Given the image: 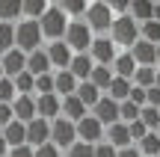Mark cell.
<instances>
[{"instance_id": "cell-1", "label": "cell", "mask_w": 160, "mask_h": 157, "mask_svg": "<svg viewBox=\"0 0 160 157\" xmlns=\"http://www.w3.org/2000/svg\"><path fill=\"white\" fill-rule=\"evenodd\" d=\"M65 27H68V18L59 12L57 3L48 6V12L39 18V30H42V39H51V42H59L65 36Z\"/></svg>"}, {"instance_id": "cell-2", "label": "cell", "mask_w": 160, "mask_h": 157, "mask_svg": "<svg viewBox=\"0 0 160 157\" xmlns=\"http://www.w3.org/2000/svg\"><path fill=\"white\" fill-rule=\"evenodd\" d=\"M110 42H113V45H122L125 51H131V47L139 42V24L131 21L128 15L113 18V27H110Z\"/></svg>"}, {"instance_id": "cell-3", "label": "cell", "mask_w": 160, "mask_h": 157, "mask_svg": "<svg viewBox=\"0 0 160 157\" xmlns=\"http://www.w3.org/2000/svg\"><path fill=\"white\" fill-rule=\"evenodd\" d=\"M15 47L21 53H33L42 47V30H39V21H18L15 24Z\"/></svg>"}, {"instance_id": "cell-4", "label": "cell", "mask_w": 160, "mask_h": 157, "mask_svg": "<svg viewBox=\"0 0 160 157\" xmlns=\"http://www.w3.org/2000/svg\"><path fill=\"white\" fill-rule=\"evenodd\" d=\"M83 24L92 30V36L110 33V27H113V12H110V6L107 3H89L86 6V15H83Z\"/></svg>"}, {"instance_id": "cell-5", "label": "cell", "mask_w": 160, "mask_h": 157, "mask_svg": "<svg viewBox=\"0 0 160 157\" xmlns=\"http://www.w3.org/2000/svg\"><path fill=\"white\" fill-rule=\"evenodd\" d=\"M92 30L86 27L83 21H68V27H65V36H62V42L68 45V51L71 53H86L89 51V45H92Z\"/></svg>"}, {"instance_id": "cell-6", "label": "cell", "mask_w": 160, "mask_h": 157, "mask_svg": "<svg viewBox=\"0 0 160 157\" xmlns=\"http://www.w3.org/2000/svg\"><path fill=\"white\" fill-rule=\"evenodd\" d=\"M77 142V134H74V125L68 119H53L51 122V145L53 148H71Z\"/></svg>"}, {"instance_id": "cell-7", "label": "cell", "mask_w": 160, "mask_h": 157, "mask_svg": "<svg viewBox=\"0 0 160 157\" xmlns=\"http://www.w3.org/2000/svg\"><path fill=\"white\" fill-rule=\"evenodd\" d=\"M86 53H89V59H92L95 65H107V68H110V65H113V59H116V53H119V51H116V45H113L110 39H104V36H95V39H92V45H89V51H86Z\"/></svg>"}, {"instance_id": "cell-8", "label": "cell", "mask_w": 160, "mask_h": 157, "mask_svg": "<svg viewBox=\"0 0 160 157\" xmlns=\"http://www.w3.org/2000/svg\"><path fill=\"white\" fill-rule=\"evenodd\" d=\"M74 134H77V142H86V145H98V142H104V128L98 119L92 116H83L80 122L74 125Z\"/></svg>"}, {"instance_id": "cell-9", "label": "cell", "mask_w": 160, "mask_h": 157, "mask_svg": "<svg viewBox=\"0 0 160 157\" xmlns=\"http://www.w3.org/2000/svg\"><path fill=\"white\" fill-rule=\"evenodd\" d=\"M89 116L98 119V122H101V128H110V125L119 122V104H116L113 98H107V95H101V98H98V104L89 110Z\"/></svg>"}, {"instance_id": "cell-10", "label": "cell", "mask_w": 160, "mask_h": 157, "mask_svg": "<svg viewBox=\"0 0 160 157\" xmlns=\"http://www.w3.org/2000/svg\"><path fill=\"white\" fill-rule=\"evenodd\" d=\"M24 130H27L30 148H42V145L51 142V122H45V119H33L30 125H24Z\"/></svg>"}, {"instance_id": "cell-11", "label": "cell", "mask_w": 160, "mask_h": 157, "mask_svg": "<svg viewBox=\"0 0 160 157\" xmlns=\"http://www.w3.org/2000/svg\"><path fill=\"white\" fill-rule=\"evenodd\" d=\"M45 53H48V62H51L53 71H65V68H68V62H71V56H74L62 39H59V42H51V45L45 47Z\"/></svg>"}, {"instance_id": "cell-12", "label": "cell", "mask_w": 160, "mask_h": 157, "mask_svg": "<svg viewBox=\"0 0 160 157\" xmlns=\"http://www.w3.org/2000/svg\"><path fill=\"white\" fill-rule=\"evenodd\" d=\"M24 65H27V53H21L18 47H12V51H6L3 56H0L3 77H9V80H15L18 74H24Z\"/></svg>"}, {"instance_id": "cell-13", "label": "cell", "mask_w": 160, "mask_h": 157, "mask_svg": "<svg viewBox=\"0 0 160 157\" xmlns=\"http://www.w3.org/2000/svg\"><path fill=\"white\" fill-rule=\"evenodd\" d=\"M12 119L21 122V125H30L36 119V98L33 95H18L12 101Z\"/></svg>"}, {"instance_id": "cell-14", "label": "cell", "mask_w": 160, "mask_h": 157, "mask_svg": "<svg viewBox=\"0 0 160 157\" xmlns=\"http://www.w3.org/2000/svg\"><path fill=\"white\" fill-rule=\"evenodd\" d=\"M157 45H148V42H142L139 39L137 45L131 47V56H133V62H137V68H154L157 65V51H154Z\"/></svg>"}, {"instance_id": "cell-15", "label": "cell", "mask_w": 160, "mask_h": 157, "mask_svg": "<svg viewBox=\"0 0 160 157\" xmlns=\"http://www.w3.org/2000/svg\"><path fill=\"white\" fill-rule=\"evenodd\" d=\"M24 71H27L30 77H42V74H51V62H48V53L45 47H39V51L27 53V65H24Z\"/></svg>"}, {"instance_id": "cell-16", "label": "cell", "mask_w": 160, "mask_h": 157, "mask_svg": "<svg viewBox=\"0 0 160 157\" xmlns=\"http://www.w3.org/2000/svg\"><path fill=\"white\" fill-rule=\"evenodd\" d=\"M92 68H95V62L89 59V53H74L71 56V62H68V74L74 77L77 83H83V80H89V74H92Z\"/></svg>"}, {"instance_id": "cell-17", "label": "cell", "mask_w": 160, "mask_h": 157, "mask_svg": "<svg viewBox=\"0 0 160 157\" xmlns=\"http://www.w3.org/2000/svg\"><path fill=\"white\" fill-rule=\"evenodd\" d=\"M36 119H45V122L59 119V98L57 95H39L36 98Z\"/></svg>"}, {"instance_id": "cell-18", "label": "cell", "mask_w": 160, "mask_h": 157, "mask_svg": "<svg viewBox=\"0 0 160 157\" xmlns=\"http://www.w3.org/2000/svg\"><path fill=\"white\" fill-rule=\"evenodd\" d=\"M0 136H3L6 148H21V145H27V130H24V125L15 122V119H12V122L0 130Z\"/></svg>"}, {"instance_id": "cell-19", "label": "cell", "mask_w": 160, "mask_h": 157, "mask_svg": "<svg viewBox=\"0 0 160 157\" xmlns=\"http://www.w3.org/2000/svg\"><path fill=\"white\" fill-rule=\"evenodd\" d=\"M104 142H107V145H113L116 151H119V148H128V145H131V136H128V125L116 122V125H110V128H104Z\"/></svg>"}, {"instance_id": "cell-20", "label": "cell", "mask_w": 160, "mask_h": 157, "mask_svg": "<svg viewBox=\"0 0 160 157\" xmlns=\"http://www.w3.org/2000/svg\"><path fill=\"white\" fill-rule=\"evenodd\" d=\"M59 116H62V119H68L71 125H77L83 116H89V110L80 104L74 95H68V98H62V101H59Z\"/></svg>"}, {"instance_id": "cell-21", "label": "cell", "mask_w": 160, "mask_h": 157, "mask_svg": "<svg viewBox=\"0 0 160 157\" xmlns=\"http://www.w3.org/2000/svg\"><path fill=\"white\" fill-rule=\"evenodd\" d=\"M110 71H113V77L131 80L133 71H137V62H133V56H131L128 51H122V53H116V59H113V65H110Z\"/></svg>"}, {"instance_id": "cell-22", "label": "cell", "mask_w": 160, "mask_h": 157, "mask_svg": "<svg viewBox=\"0 0 160 157\" xmlns=\"http://www.w3.org/2000/svg\"><path fill=\"white\" fill-rule=\"evenodd\" d=\"M77 89V80L68 74V71H53V95H62V98H68V95H74Z\"/></svg>"}, {"instance_id": "cell-23", "label": "cell", "mask_w": 160, "mask_h": 157, "mask_svg": "<svg viewBox=\"0 0 160 157\" xmlns=\"http://www.w3.org/2000/svg\"><path fill=\"white\" fill-rule=\"evenodd\" d=\"M74 98H77L83 107H86V110H92V107L98 104V98H101V92H98V89L92 86L89 80H83V83H77V89H74Z\"/></svg>"}, {"instance_id": "cell-24", "label": "cell", "mask_w": 160, "mask_h": 157, "mask_svg": "<svg viewBox=\"0 0 160 157\" xmlns=\"http://www.w3.org/2000/svg\"><path fill=\"white\" fill-rule=\"evenodd\" d=\"M89 83L104 95V92L110 89V83H113V71H110L107 65H95V68H92V74H89Z\"/></svg>"}, {"instance_id": "cell-25", "label": "cell", "mask_w": 160, "mask_h": 157, "mask_svg": "<svg viewBox=\"0 0 160 157\" xmlns=\"http://www.w3.org/2000/svg\"><path fill=\"white\" fill-rule=\"evenodd\" d=\"M48 6L51 3H45V0H24L21 3V18L24 21H39V18L48 12Z\"/></svg>"}, {"instance_id": "cell-26", "label": "cell", "mask_w": 160, "mask_h": 157, "mask_svg": "<svg viewBox=\"0 0 160 157\" xmlns=\"http://www.w3.org/2000/svg\"><path fill=\"white\" fill-rule=\"evenodd\" d=\"M133 148H137L142 157H157V154H160V136L154 134V130H148V134H145Z\"/></svg>"}, {"instance_id": "cell-27", "label": "cell", "mask_w": 160, "mask_h": 157, "mask_svg": "<svg viewBox=\"0 0 160 157\" xmlns=\"http://www.w3.org/2000/svg\"><path fill=\"white\" fill-rule=\"evenodd\" d=\"M128 18L137 21V24L151 21V3L148 0H133V3H128Z\"/></svg>"}, {"instance_id": "cell-28", "label": "cell", "mask_w": 160, "mask_h": 157, "mask_svg": "<svg viewBox=\"0 0 160 157\" xmlns=\"http://www.w3.org/2000/svg\"><path fill=\"white\" fill-rule=\"evenodd\" d=\"M59 6V12H62L65 18H74V21H83V15H86V0H62V3H57Z\"/></svg>"}, {"instance_id": "cell-29", "label": "cell", "mask_w": 160, "mask_h": 157, "mask_svg": "<svg viewBox=\"0 0 160 157\" xmlns=\"http://www.w3.org/2000/svg\"><path fill=\"white\" fill-rule=\"evenodd\" d=\"M128 95H131V80L113 77V83H110V89H107V98H113L116 104H122V101H128Z\"/></svg>"}, {"instance_id": "cell-30", "label": "cell", "mask_w": 160, "mask_h": 157, "mask_svg": "<svg viewBox=\"0 0 160 157\" xmlns=\"http://www.w3.org/2000/svg\"><path fill=\"white\" fill-rule=\"evenodd\" d=\"M0 21L3 24L21 21V3H15V0H0Z\"/></svg>"}, {"instance_id": "cell-31", "label": "cell", "mask_w": 160, "mask_h": 157, "mask_svg": "<svg viewBox=\"0 0 160 157\" xmlns=\"http://www.w3.org/2000/svg\"><path fill=\"white\" fill-rule=\"evenodd\" d=\"M15 47V24H3L0 21V56H3L6 51H12Z\"/></svg>"}, {"instance_id": "cell-32", "label": "cell", "mask_w": 160, "mask_h": 157, "mask_svg": "<svg viewBox=\"0 0 160 157\" xmlns=\"http://www.w3.org/2000/svg\"><path fill=\"white\" fill-rule=\"evenodd\" d=\"M139 39L148 42V45H160V24H157V21L139 24Z\"/></svg>"}, {"instance_id": "cell-33", "label": "cell", "mask_w": 160, "mask_h": 157, "mask_svg": "<svg viewBox=\"0 0 160 157\" xmlns=\"http://www.w3.org/2000/svg\"><path fill=\"white\" fill-rule=\"evenodd\" d=\"M154 71L157 68H137L133 77H131V83L139 86V89H151V86H154Z\"/></svg>"}, {"instance_id": "cell-34", "label": "cell", "mask_w": 160, "mask_h": 157, "mask_svg": "<svg viewBox=\"0 0 160 157\" xmlns=\"http://www.w3.org/2000/svg\"><path fill=\"white\" fill-rule=\"evenodd\" d=\"M139 122L145 125V130H157L160 128V110H154V107H139Z\"/></svg>"}, {"instance_id": "cell-35", "label": "cell", "mask_w": 160, "mask_h": 157, "mask_svg": "<svg viewBox=\"0 0 160 157\" xmlns=\"http://www.w3.org/2000/svg\"><path fill=\"white\" fill-rule=\"evenodd\" d=\"M33 92L53 95V71H51V74H42V77H33Z\"/></svg>"}, {"instance_id": "cell-36", "label": "cell", "mask_w": 160, "mask_h": 157, "mask_svg": "<svg viewBox=\"0 0 160 157\" xmlns=\"http://www.w3.org/2000/svg\"><path fill=\"white\" fill-rule=\"evenodd\" d=\"M15 98H18L15 83H12L9 77H0V104H12Z\"/></svg>"}, {"instance_id": "cell-37", "label": "cell", "mask_w": 160, "mask_h": 157, "mask_svg": "<svg viewBox=\"0 0 160 157\" xmlns=\"http://www.w3.org/2000/svg\"><path fill=\"white\" fill-rule=\"evenodd\" d=\"M12 83H15V92H18V95H33V77H30L27 71H24V74H18Z\"/></svg>"}, {"instance_id": "cell-38", "label": "cell", "mask_w": 160, "mask_h": 157, "mask_svg": "<svg viewBox=\"0 0 160 157\" xmlns=\"http://www.w3.org/2000/svg\"><path fill=\"white\" fill-rule=\"evenodd\" d=\"M95 145H86V142H74V145L68 148V157H95V151H92Z\"/></svg>"}, {"instance_id": "cell-39", "label": "cell", "mask_w": 160, "mask_h": 157, "mask_svg": "<svg viewBox=\"0 0 160 157\" xmlns=\"http://www.w3.org/2000/svg\"><path fill=\"white\" fill-rule=\"evenodd\" d=\"M128 101L137 104V107H145V89H139V86H133V83H131V95H128Z\"/></svg>"}, {"instance_id": "cell-40", "label": "cell", "mask_w": 160, "mask_h": 157, "mask_svg": "<svg viewBox=\"0 0 160 157\" xmlns=\"http://www.w3.org/2000/svg\"><path fill=\"white\" fill-rule=\"evenodd\" d=\"M33 157H62V154H59V148H53L51 142H48V145H42V148H33Z\"/></svg>"}, {"instance_id": "cell-41", "label": "cell", "mask_w": 160, "mask_h": 157, "mask_svg": "<svg viewBox=\"0 0 160 157\" xmlns=\"http://www.w3.org/2000/svg\"><path fill=\"white\" fill-rule=\"evenodd\" d=\"M92 151H95V157H116V148H113V145H107V142H98Z\"/></svg>"}, {"instance_id": "cell-42", "label": "cell", "mask_w": 160, "mask_h": 157, "mask_svg": "<svg viewBox=\"0 0 160 157\" xmlns=\"http://www.w3.org/2000/svg\"><path fill=\"white\" fill-rule=\"evenodd\" d=\"M12 122V104H0V128Z\"/></svg>"}, {"instance_id": "cell-43", "label": "cell", "mask_w": 160, "mask_h": 157, "mask_svg": "<svg viewBox=\"0 0 160 157\" xmlns=\"http://www.w3.org/2000/svg\"><path fill=\"white\" fill-rule=\"evenodd\" d=\"M6 157H33V148L30 145H21V148H9Z\"/></svg>"}, {"instance_id": "cell-44", "label": "cell", "mask_w": 160, "mask_h": 157, "mask_svg": "<svg viewBox=\"0 0 160 157\" xmlns=\"http://www.w3.org/2000/svg\"><path fill=\"white\" fill-rule=\"evenodd\" d=\"M116 157H142V154H139L133 145H128V148H119V151H116Z\"/></svg>"}, {"instance_id": "cell-45", "label": "cell", "mask_w": 160, "mask_h": 157, "mask_svg": "<svg viewBox=\"0 0 160 157\" xmlns=\"http://www.w3.org/2000/svg\"><path fill=\"white\" fill-rule=\"evenodd\" d=\"M151 21L160 24V3H151Z\"/></svg>"}, {"instance_id": "cell-46", "label": "cell", "mask_w": 160, "mask_h": 157, "mask_svg": "<svg viewBox=\"0 0 160 157\" xmlns=\"http://www.w3.org/2000/svg\"><path fill=\"white\" fill-rule=\"evenodd\" d=\"M6 151H9V148H6V142H3V136H0V157H6Z\"/></svg>"}, {"instance_id": "cell-47", "label": "cell", "mask_w": 160, "mask_h": 157, "mask_svg": "<svg viewBox=\"0 0 160 157\" xmlns=\"http://www.w3.org/2000/svg\"><path fill=\"white\" fill-rule=\"evenodd\" d=\"M154 86H157V89H160V68H157V71H154Z\"/></svg>"}, {"instance_id": "cell-48", "label": "cell", "mask_w": 160, "mask_h": 157, "mask_svg": "<svg viewBox=\"0 0 160 157\" xmlns=\"http://www.w3.org/2000/svg\"><path fill=\"white\" fill-rule=\"evenodd\" d=\"M154 51H157V65H160V45H157V47H154Z\"/></svg>"}, {"instance_id": "cell-49", "label": "cell", "mask_w": 160, "mask_h": 157, "mask_svg": "<svg viewBox=\"0 0 160 157\" xmlns=\"http://www.w3.org/2000/svg\"><path fill=\"white\" fill-rule=\"evenodd\" d=\"M154 134H157V136H160V128H157V130H154Z\"/></svg>"}, {"instance_id": "cell-50", "label": "cell", "mask_w": 160, "mask_h": 157, "mask_svg": "<svg viewBox=\"0 0 160 157\" xmlns=\"http://www.w3.org/2000/svg\"><path fill=\"white\" fill-rule=\"evenodd\" d=\"M0 77H3V68H0Z\"/></svg>"}]
</instances>
